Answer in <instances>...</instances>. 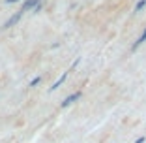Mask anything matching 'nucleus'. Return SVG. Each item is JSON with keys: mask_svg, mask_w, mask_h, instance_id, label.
<instances>
[{"mask_svg": "<svg viewBox=\"0 0 146 143\" xmlns=\"http://www.w3.org/2000/svg\"><path fill=\"white\" fill-rule=\"evenodd\" d=\"M81 96H82V92H81V91H77V92H73V94H69L68 98L62 102V107H68V105H71L73 102H75V100H79Z\"/></svg>", "mask_w": 146, "mask_h": 143, "instance_id": "nucleus-2", "label": "nucleus"}, {"mask_svg": "<svg viewBox=\"0 0 146 143\" xmlns=\"http://www.w3.org/2000/svg\"><path fill=\"white\" fill-rule=\"evenodd\" d=\"M68 74H69V72H64V74L60 75V77H58V79H56L54 83H52V87L49 89V91H51V92H52V91H56V89H58V87H60V85H62V83H64L66 79H68Z\"/></svg>", "mask_w": 146, "mask_h": 143, "instance_id": "nucleus-4", "label": "nucleus"}, {"mask_svg": "<svg viewBox=\"0 0 146 143\" xmlns=\"http://www.w3.org/2000/svg\"><path fill=\"white\" fill-rule=\"evenodd\" d=\"M144 42H146V28H144V32L141 34V38H139L137 42L133 44V47H131V51H137V49H139V45H141V44H144Z\"/></svg>", "mask_w": 146, "mask_h": 143, "instance_id": "nucleus-5", "label": "nucleus"}, {"mask_svg": "<svg viewBox=\"0 0 146 143\" xmlns=\"http://www.w3.org/2000/svg\"><path fill=\"white\" fill-rule=\"evenodd\" d=\"M13 2H19V0H6V4H13Z\"/></svg>", "mask_w": 146, "mask_h": 143, "instance_id": "nucleus-9", "label": "nucleus"}, {"mask_svg": "<svg viewBox=\"0 0 146 143\" xmlns=\"http://www.w3.org/2000/svg\"><path fill=\"white\" fill-rule=\"evenodd\" d=\"M39 81H41V77H39V75H38V77H34V79L30 81V87H36V85H38Z\"/></svg>", "mask_w": 146, "mask_h": 143, "instance_id": "nucleus-7", "label": "nucleus"}, {"mask_svg": "<svg viewBox=\"0 0 146 143\" xmlns=\"http://www.w3.org/2000/svg\"><path fill=\"white\" fill-rule=\"evenodd\" d=\"M144 139H146L144 136H142V138H137V139H135V143H144Z\"/></svg>", "mask_w": 146, "mask_h": 143, "instance_id": "nucleus-8", "label": "nucleus"}, {"mask_svg": "<svg viewBox=\"0 0 146 143\" xmlns=\"http://www.w3.org/2000/svg\"><path fill=\"white\" fill-rule=\"evenodd\" d=\"M41 0H25V4H23V8H21V11L25 13V11H28V9H34L36 6L39 4Z\"/></svg>", "mask_w": 146, "mask_h": 143, "instance_id": "nucleus-3", "label": "nucleus"}, {"mask_svg": "<svg viewBox=\"0 0 146 143\" xmlns=\"http://www.w3.org/2000/svg\"><path fill=\"white\" fill-rule=\"evenodd\" d=\"M21 17H23V11L19 9V11L15 13V15H11V17H9L8 21L4 23V26H2V28H4V30H8V28H11L13 25H17V23H19V19H21Z\"/></svg>", "mask_w": 146, "mask_h": 143, "instance_id": "nucleus-1", "label": "nucleus"}, {"mask_svg": "<svg viewBox=\"0 0 146 143\" xmlns=\"http://www.w3.org/2000/svg\"><path fill=\"white\" fill-rule=\"evenodd\" d=\"M144 6H146V0H139L137 6H135V11H141V9L144 8Z\"/></svg>", "mask_w": 146, "mask_h": 143, "instance_id": "nucleus-6", "label": "nucleus"}]
</instances>
